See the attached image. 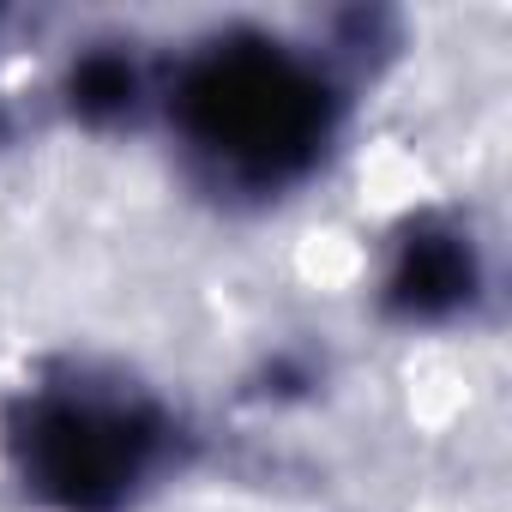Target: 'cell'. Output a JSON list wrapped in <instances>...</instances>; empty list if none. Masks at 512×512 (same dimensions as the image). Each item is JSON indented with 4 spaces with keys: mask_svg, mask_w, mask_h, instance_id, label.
I'll return each mask as SVG.
<instances>
[{
    "mask_svg": "<svg viewBox=\"0 0 512 512\" xmlns=\"http://www.w3.org/2000/svg\"><path fill=\"white\" fill-rule=\"evenodd\" d=\"M350 37H290L272 25H217L163 67L157 115L175 139L181 175L217 205H278L308 187L350 115L362 85V49L374 19H344Z\"/></svg>",
    "mask_w": 512,
    "mask_h": 512,
    "instance_id": "6da1fadb",
    "label": "cell"
},
{
    "mask_svg": "<svg viewBox=\"0 0 512 512\" xmlns=\"http://www.w3.org/2000/svg\"><path fill=\"white\" fill-rule=\"evenodd\" d=\"M193 458L187 410L109 356H43L0 404V464L37 512H139Z\"/></svg>",
    "mask_w": 512,
    "mask_h": 512,
    "instance_id": "7a4b0ae2",
    "label": "cell"
},
{
    "mask_svg": "<svg viewBox=\"0 0 512 512\" xmlns=\"http://www.w3.org/2000/svg\"><path fill=\"white\" fill-rule=\"evenodd\" d=\"M374 302L404 332H446L476 320V308L488 302V247L476 223L452 205L410 211L386 235Z\"/></svg>",
    "mask_w": 512,
    "mask_h": 512,
    "instance_id": "3957f363",
    "label": "cell"
},
{
    "mask_svg": "<svg viewBox=\"0 0 512 512\" xmlns=\"http://www.w3.org/2000/svg\"><path fill=\"white\" fill-rule=\"evenodd\" d=\"M163 67L133 37H91L61 67V109L85 133H127L145 115H157Z\"/></svg>",
    "mask_w": 512,
    "mask_h": 512,
    "instance_id": "277c9868",
    "label": "cell"
},
{
    "mask_svg": "<svg viewBox=\"0 0 512 512\" xmlns=\"http://www.w3.org/2000/svg\"><path fill=\"white\" fill-rule=\"evenodd\" d=\"M13 145V115H7V103H0V151Z\"/></svg>",
    "mask_w": 512,
    "mask_h": 512,
    "instance_id": "5b68a950",
    "label": "cell"
}]
</instances>
